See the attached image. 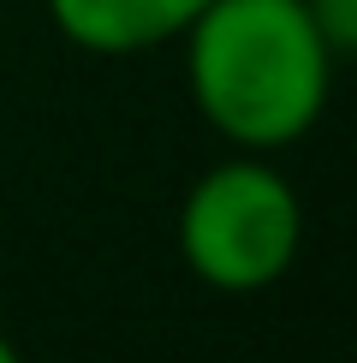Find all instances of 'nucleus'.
<instances>
[{
	"instance_id": "obj_1",
	"label": "nucleus",
	"mask_w": 357,
	"mask_h": 363,
	"mask_svg": "<svg viewBox=\"0 0 357 363\" xmlns=\"http://www.w3.org/2000/svg\"><path fill=\"white\" fill-rule=\"evenodd\" d=\"M178 42L191 101L238 155H274L322 125L334 54L304 0H208Z\"/></svg>"
},
{
	"instance_id": "obj_2",
	"label": "nucleus",
	"mask_w": 357,
	"mask_h": 363,
	"mask_svg": "<svg viewBox=\"0 0 357 363\" xmlns=\"http://www.w3.org/2000/svg\"><path fill=\"white\" fill-rule=\"evenodd\" d=\"M178 262L208 292L250 298L292 274L304 250L298 185L268 155L215 161L178 203Z\"/></svg>"
},
{
	"instance_id": "obj_3",
	"label": "nucleus",
	"mask_w": 357,
	"mask_h": 363,
	"mask_svg": "<svg viewBox=\"0 0 357 363\" xmlns=\"http://www.w3.org/2000/svg\"><path fill=\"white\" fill-rule=\"evenodd\" d=\"M54 30L84 54L125 60L178 42L208 0H42Z\"/></svg>"
},
{
	"instance_id": "obj_4",
	"label": "nucleus",
	"mask_w": 357,
	"mask_h": 363,
	"mask_svg": "<svg viewBox=\"0 0 357 363\" xmlns=\"http://www.w3.org/2000/svg\"><path fill=\"white\" fill-rule=\"evenodd\" d=\"M310 24L322 30L334 60H357V0H304Z\"/></svg>"
},
{
	"instance_id": "obj_5",
	"label": "nucleus",
	"mask_w": 357,
	"mask_h": 363,
	"mask_svg": "<svg viewBox=\"0 0 357 363\" xmlns=\"http://www.w3.org/2000/svg\"><path fill=\"white\" fill-rule=\"evenodd\" d=\"M0 363H24V352L12 345V334H0Z\"/></svg>"
}]
</instances>
